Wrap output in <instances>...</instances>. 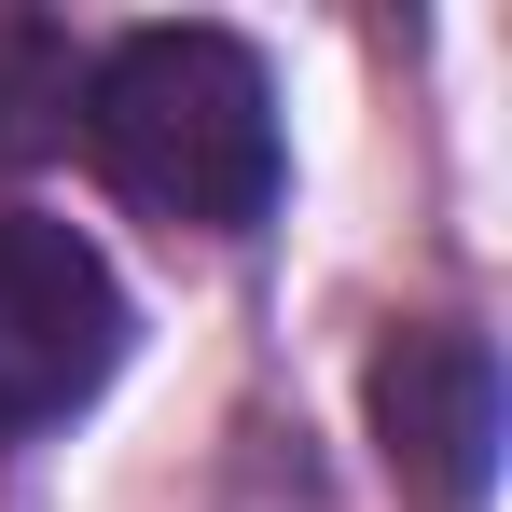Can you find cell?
Masks as SVG:
<instances>
[{
  "label": "cell",
  "mask_w": 512,
  "mask_h": 512,
  "mask_svg": "<svg viewBox=\"0 0 512 512\" xmlns=\"http://www.w3.org/2000/svg\"><path fill=\"white\" fill-rule=\"evenodd\" d=\"M374 443L429 512L485 499V471H499V360H485V333L429 319V333L374 346Z\"/></svg>",
  "instance_id": "3"
},
{
  "label": "cell",
  "mask_w": 512,
  "mask_h": 512,
  "mask_svg": "<svg viewBox=\"0 0 512 512\" xmlns=\"http://www.w3.org/2000/svg\"><path fill=\"white\" fill-rule=\"evenodd\" d=\"M70 84H84V70H70V42H56V28H28V14H0V167L56 139Z\"/></svg>",
  "instance_id": "4"
},
{
  "label": "cell",
  "mask_w": 512,
  "mask_h": 512,
  "mask_svg": "<svg viewBox=\"0 0 512 512\" xmlns=\"http://www.w3.org/2000/svg\"><path fill=\"white\" fill-rule=\"evenodd\" d=\"M125 360V291L70 222L0 208V443L56 429L70 402H97V374Z\"/></svg>",
  "instance_id": "2"
},
{
  "label": "cell",
  "mask_w": 512,
  "mask_h": 512,
  "mask_svg": "<svg viewBox=\"0 0 512 512\" xmlns=\"http://www.w3.org/2000/svg\"><path fill=\"white\" fill-rule=\"evenodd\" d=\"M70 125H84L97 180L153 222H194V236H250L277 208V84L236 28H139L111 42L84 84H70Z\"/></svg>",
  "instance_id": "1"
}]
</instances>
